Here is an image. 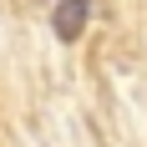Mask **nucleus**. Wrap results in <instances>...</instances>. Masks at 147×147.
I'll return each mask as SVG.
<instances>
[{
    "label": "nucleus",
    "instance_id": "f257e3e1",
    "mask_svg": "<svg viewBox=\"0 0 147 147\" xmlns=\"http://www.w3.org/2000/svg\"><path fill=\"white\" fill-rule=\"evenodd\" d=\"M86 15H91V0H56V10H51L56 41H81V30H86Z\"/></svg>",
    "mask_w": 147,
    "mask_h": 147
}]
</instances>
